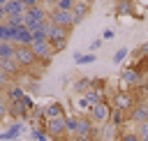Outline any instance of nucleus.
<instances>
[{"label": "nucleus", "mask_w": 148, "mask_h": 141, "mask_svg": "<svg viewBox=\"0 0 148 141\" xmlns=\"http://www.w3.org/2000/svg\"><path fill=\"white\" fill-rule=\"evenodd\" d=\"M49 21L51 23H56V25H60V28H65V30H74V25H76V18H74V12H58V9H49Z\"/></svg>", "instance_id": "obj_6"}, {"label": "nucleus", "mask_w": 148, "mask_h": 141, "mask_svg": "<svg viewBox=\"0 0 148 141\" xmlns=\"http://www.w3.org/2000/svg\"><path fill=\"white\" fill-rule=\"evenodd\" d=\"M46 39H49V44L69 39V30H65V28H60V25H56V23L49 21V23H46Z\"/></svg>", "instance_id": "obj_8"}, {"label": "nucleus", "mask_w": 148, "mask_h": 141, "mask_svg": "<svg viewBox=\"0 0 148 141\" xmlns=\"http://www.w3.org/2000/svg\"><path fill=\"white\" fill-rule=\"evenodd\" d=\"M30 139L32 141H49V136H46V132L42 127H32L30 129Z\"/></svg>", "instance_id": "obj_23"}, {"label": "nucleus", "mask_w": 148, "mask_h": 141, "mask_svg": "<svg viewBox=\"0 0 148 141\" xmlns=\"http://www.w3.org/2000/svg\"><path fill=\"white\" fill-rule=\"evenodd\" d=\"M132 9H134V2H127V0L116 2V14H118V16H120V14H132Z\"/></svg>", "instance_id": "obj_22"}, {"label": "nucleus", "mask_w": 148, "mask_h": 141, "mask_svg": "<svg viewBox=\"0 0 148 141\" xmlns=\"http://www.w3.org/2000/svg\"><path fill=\"white\" fill-rule=\"evenodd\" d=\"M130 123H134L136 127L143 125V123H148V102L146 99H139L134 104V109L130 111Z\"/></svg>", "instance_id": "obj_7"}, {"label": "nucleus", "mask_w": 148, "mask_h": 141, "mask_svg": "<svg viewBox=\"0 0 148 141\" xmlns=\"http://www.w3.org/2000/svg\"><path fill=\"white\" fill-rule=\"evenodd\" d=\"M111 113H113V106L104 99V102H99V104H95L90 111H88V116H90V120L95 123V125H106L109 120H111Z\"/></svg>", "instance_id": "obj_4"}, {"label": "nucleus", "mask_w": 148, "mask_h": 141, "mask_svg": "<svg viewBox=\"0 0 148 141\" xmlns=\"http://www.w3.org/2000/svg\"><path fill=\"white\" fill-rule=\"evenodd\" d=\"M65 116L67 113H65V109H62L60 102H51V104L44 106V118L46 120H56V118H65Z\"/></svg>", "instance_id": "obj_13"}, {"label": "nucleus", "mask_w": 148, "mask_h": 141, "mask_svg": "<svg viewBox=\"0 0 148 141\" xmlns=\"http://www.w3.org/2000/svg\"><path fill=\"white\" fill-rule=\"evenodd\" d=\"M74 90L76 92H88V90H92V76H79V81L74 83Z\"/></svg>", "instance_id": "obj_18"}, {"label": "nucleus", "mask_w": 148, "mask_h": 141, "mask_svg": "<svg viewBox=\"0 0 148 141\" xmlns=\"http://www.w3.org/2000/svg\"><path fill=\"white\" fill-rule=\"evenodd\" d=\"M97 60V55L95 53H81V51H74V62L76 65H90V62H95Z\"/></svg>", "instance_id": "obj_20"}, {"label": "nucleus", "mask_w": 148, "mask_h": 141, "mask_svg": "<svg viewBox=\"0 0 148 141\" xmlns=\"http://www.w3.org/2000/svg\"><path fill=\"white\" fill-rule=\"evenodd\" d=\"M74 18H76V23H81L90 12H92V2H88V0H74Z\"/></svg>", "instance_id": "obj_12"}, {"label": "nucleus", "mask_w": 148, "mask_h": 141, "mask_svg": "<svg viewBox=\"0 0 148 141\" xmlns=\"http://www.w3.org/2000/svg\"><path fill=\"white\" fill-rule=\"evenodd\" d=\"M120 81H123V86H125L127 90H134V88H143V86H146L143 74H141L139 69H134V67H125V69L120 72Z\"/></svg>", "instance_id": "obj_5"}, {"label": "nucleus", "mask_w": 148, "mask_h": 141, "mask_svg": "<svg viewBox=\"0 0 148 141\" xmlns=\"http://www.w3.org/2000/svg\"><path fill=\"white\" fill-rule=\"evenodd\" d=\"M102 44H104V39H92V42H90V46H88V49H90V53H95Z\"/></svg>", "instance_id": "obj_29"}, {"label": "nucleus", "mask_w": 148, "mask_h": 141, "mask_svg": "<svg viewBox=\"0 0 148 141\" xmlns=\"http://www.w3.org/2000/svg\"><path fill=\"white\" fill-rule=\"evenodd\" d=\"M134 58H139V60H141V58H148V42H143V44L134 51Z\"/></svg>", "instance_id": "obj_26"}, {"label": "nucleus", "mask_w": 148, "mask_h": 141, "mask_svg": "<svg viewBox=\"0 0 148 141\" xmlns=\"http://www.w3.org/2000/svg\"><path fill=\"white\" fill-rule=\"evenodd\" d=\"M12 83H14V81H12V79H9L7 74H5V69L0 67V90H7V88H9Z\"/></svg>", "instance_id": "obj_24"}, {"label": "nucleus", "mask_w": 148, "mask_h": 141, "mask_svg": "<svg viewBox=\"0 0 148 141\" xmlns=\"http://www.w3.org/2000/svg\"><path fill=\"white\" fill-rule=\"evenodd\" d=\"M113 127H120V125H125V123H130V113H125V111H118V109H113V113H111V120H109Z\"/></svg>", "instance_id": "obj_19"}, {"label": "nucleus", "mask_w": 148, "mask_h": 141, "mask_svg": "<svg viewBox=\"0 0 148 141\" xmlns=\"http://www.w3.org/2000/svg\"><path fill=\"white\" fill-rule=\"evenodd\" d=\"M7 21V12H5V2H0V23Z\"/></svg>", "instance_id": "obj_30"}, {"label": "nucleus", "mask_w": 148, "mask_h": 141, "mask_svg": "<svg viewBox=\"0 0 148 141\" xmlns=\"http://www.w3.org/2000/svg\"><path fill=\"white\" fill-rule=\"evenodd\" d=\"M99 102H104V92H102V90H95V88H92V90H88V92L79 99V104H81V106H86L88 111H90L95 104H99Z\"/></svg>", "instance_id": "obj_11"}, {"label": "nucleus", "mask_w": 148, "mask_h": 141, "mask_svg": "<svg viewBox=\"0 0 148 141\" xmlns=\"http://www.w3.org/2000/svg\"><path fill=\"white\" fill-rule=\"evenodd\" d=\"M7 116H12V118H16V120H25V118H30V116H28V109H25V104H23V99L7 102Z\"/></svg>", "instance_id": "obj_9"}, {"label": "nucleus", "mask_w": 148, "mask_h": 141, "mask_svg": "<svg viewBox=\"0 0 148 141\" xmlns=\"http://www.w3.org/2000/svg\"><path fill=\"white\" fill-rule=\"evenodd\" d=\"M65 125H67V134L74 136L76 134V125H79V116H65Z\"/></svg>", "instance_id": "obj_21"}, {"label": "nucleus", "mask_w": 148, "mask_h": 141, "mask_svg": "<svg viewBox=\"0 0 148 141\" xmlns=\"http://www.w3.org/2000/svg\"><path fill=\"white\" fill-rule=\"evenodd\" d=\"M0 67L5 69V74L12 79V81H16V76H21L23 72H21V67L16 65V60H0Z\"/></svg>", "instance_id": "obj_15"}, {"label": "nucleus", "mask_w": 148, "mask_h": 141, "mask_svg": "<svg viewBox=\"0 0 148 141\" xmlns=\"http://www.w3.org/2000/svg\"><path fill=\"white\" fill-rule=\"evenodd\" d=\"M5 12H7V18H16V16H23L28 12V7H25L23 0H7L5 2Z\"/></svg>", "instance_id": "obj_10"}, {"label": "nucleus", "mask_w": 148, "mask_h": 141, "mask_svg": "<svg viewBox=\"0 0 148 141\" xmlns=\"http://www.w3.org/2000/svg\"><path fill=\"white\" fill-rule=\"evenodd\" d=\"M139 99H143V97H134V95H132V90H118V92L113 95V109L130 113Z\"/></svg>", "instance_id": "obj_3"}, {"label": "nucleus", "mask_w": 148, "mask_h": 141, "mask_svg": "<svg viewBox=\"0 0 148 141\" xmlns=\"http://www.w3.org/2000/svg\"><path fill=\"white\" fill-rule=\"evenodd\" d=\"M14 60H16V65L21 67L23 74H25V72H35V69H37V62H39L30 46H16V55H14Z\"/></svg>", "instance_id": "obj_2"}, {"label": "nucleus", "mask_w": 148, "mask_h": 141, "mask_svg": "<svg viewBox=\"0 0 148 141\" xmlns=\"http://www.w3.org/2000/svg\"><path fill=\"white\" fill-rule=\"evenodd\" d=\"M136 134H139V139H141V141H148V123L139 125V127H136Z\"/></svg>", "instance_id": "obj_27"}, {"label": "nucleus", "mask_w": 148, "mask_h": 141, "mask_svg": "<svg viewBox=\"0 0 148 141\" xmlns=\"http://www.w3.org/2000/svg\"><path fill=\"white\" fill-rule=\"evenodd\" d=\"M16 44L14 42H0V60H14Z\"/></svg>", "instance_id": "obj_16"}, {"label": "nucleus", "mask_w": 148, "mask_h": 141, "mask_svg": "<svg viewBox=\"0 0 148 141\" xmlns=\"http://www.w3.org/2000/svg\"><path fill=\"white\" fill-rule=\"evenodd\" d=\"M113 37H116V30H113V28H104L102 39H113Z\"/></svg>", "instance_id": "obj_28"}, {"label": "nucleus", "mask_w": 148, "mask_h": 141, "mask_svg": "<svg viewBox=\"0 0 148 141\" xmlns=\"http://www.w3.org/2000/svg\"><path fill=\"white\" fill-rule=\"evenodd\" d=\"M92 141H104V139H102V136H95V139H92Z\"/></svg>", "instance_id": "obj_31"}, {"label": "nucleus", "mask_w": 148, "mask_h": 141, "mask_svg": "<svg viewBox=\"0 0 148 141\" xmlns=\"http://www.w3.org/2000/svg\"><path fill=\"white\" fill-rule=\"evenodd\" d=\"M23 132H25V123H23V120H16L7 132H2V134H0V141H14V139H16V136H21Z\"/></svg>", "instance_id": "obj_14"}, {"label": "nucleus", "mask_w": 148, "mask_h": 141, "mask_svg": "<svg viewBox=\"0 0 148 141\" xmlns=\"http://www.w3.org/2000/svg\"><path fill=\"white\" fill-rule=\"evenodd\" d=\"M127 53H130V51H127L125 46H123V49H118V51L113 53V62H116V65H120V62H123V60L127 58Z\"/></svg>", "instance_id": "obj_25"}, {"label": "nucleus", "mask_w": 148, "mask_h": 141, "mask_svg": "<svg viewBox=\"0 0 148 141\" xmlns=\"http://www.w3.org/2000/svg\"><path fill=\"white\" fill-rule=\"evenodd\" d=\"M95 136H99L97 125L90 120L88 113H81L79 116V125H76V134L72 136V141H92Z\"/></svg>", "instance_id": "obj_1"}, {"label": "nucleus", "mask_w": 148, "mask_h": 141, "mask_svg": "<svg viewBox=\"0 0 148 141\" xmlns=\"http://www.w3.org/2000/svg\"><path fill=\"white\" fill-rule=\"evenodd\" d=\"M25 97V92H23V88H18L16 83H12L7 90H5V99L7 102H16V99H23Z\"/></svg>", "instance_id": "obj_17"}, {"label": "nucleus", "mask_w": 148, "mask_h": 141, "mask_svg": "<svg viewBox=\"0 0 148 141\" xmlns=\"http://www.w3.org/2000/svg\"><path fill=\"white\" fill-rule=\"evenodd\" d=\"M0 92H2V90H0Z\"/></svg>", "instance_id": "obj_32"}]
</instances>
